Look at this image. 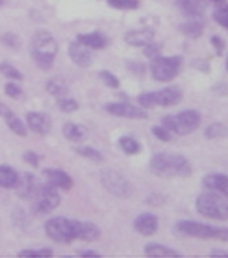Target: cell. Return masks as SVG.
Wrapping results in <instances>:
<instances>
[{
    "mask_svg": "<svg viewBox=\"0 0 228 258\" xmlns=\"http://www.w3.org/2000/svg\"><path fill=\"white\" fill-rule=\"evenodd\" d=\"M44 231L47 236L56 243H72L76 240L75 220H69L66 217H52L47 220L44 225Z\"/></svg>",
    "mask_w": 228,
    "mask_h": 258,
    "instance_id": "8",
    "label": "cell"
},
{
    "mask_svg": "<svg viewBox=\"0 0 228 258\" xmlns=\"http://www.w3.org/2000/svg\"><path fill=\"white\" fill-rule=\"evenodd\" d=\"M20 174L13 166L9 165H0V187L2 188H14L18 181Z\"/></svg>",
    "mask_w": 228,
    "mask_h": 258,
    "instance_id": "25",
    "label": "cell"
},
{
    "mask_svg": "<svg viewBox=\"0 0 228 258\" xmlns=\"http://www.w3.org/2000/svg\"><path fill=\"white\" fill-rule=\"evenodd\" d=\"M212 18L213 21L220 25L221 28H224L225 30H228V3H221V5H216V7L213 9V13H212Z\"/></svg>",
    "mask_w": 228,
    "mask_h": 258,
    "instance_id": "30",
    "label": "cell"
},
{
    "mask_svg": "<svg viewBox=\"0 0 228 258\" xmlns=\"http://www.w3.org/2000/svg\"><path fill=\"white\" fill-rule=\"evenodd\" d=\"M62 134L66 139L73 143H80L85 139V132L83 126H80L75 122H66L62 128Z\"/></svg>",
    "mask_w": 228,
    "mask_h": 258,
    "instance_id": "26",
    "label": "cell"
},
{
    "mask_svg": "<svg viewBox=\"0 0 228 258\" xmlns=\"http://www.w3.org/2000/svg\"><path fill=\"white\" fill-rule=\"evenodd\" d=\"M202 122L201 114L197 110L186 109L179 111L178 114L164 115L161 119V124L166 128L170 134L184 136L195 132Z\"/></svg>",
    "mask_w": 228,
    "mask_h": 258,
    "instance_id": "5",
    "label": "cell"
},
{
    "mask_svg": "<svg viewBox=\"0 0 228 258\" xmlns=\"http://www.w3.org/2000/svg\"><path fill=\"white\" fill-rule=\"evenodd\" d=\"M75 151L81 157H84L87 159H91V161H95V162H100L103 159V155L100 151H98L94 147H89V146H79L76 147Z\"/></svg>",
    "mask_w": 228,
    "mask_h": 258,
    "instance_id": "33",
    "label": "cell"
},
{
    "mask_svg": "<svg viewBox=\"0 0 228 258\" xmlns=\"http://www.w3.org/2000/svg\"><path fill=\"white\" fill-rule=\"evenodd\" d=\"M143 253L147 257H182V254L179 253L178 250L162 243H157V242L146 244Z\"/></svg>",
    "mask_w": 228,
    "mask_h": 258,
    "instance_id": "23",
    "label": "cell"
},
{
    "mask_svg": "<svg viewBox=\"0 0 228 258\" xmlns=\"http://www.w3.org/2000/svg\"><path fill=\"white\" fill-rule=\"evenodd\" d=\"M127 69L134 75L142 76L146 73V64L139 62V60H128L127 62Z\"/></svg>",
    "mask_w": 228,
    "mask_h": 258,
    "instance_id": "43",
    "label": "cell"
},
{
    "mask_svg": "<svg viewBox=\"0 0 228 258\" xmlns=\"http://www.w3.org/2000/svg\"><path fill=\"white\" fill-rule=\"evenodd\" d=\"M119 146L127 155H136L142 151V144L132 136H121L119 139Z\"/></svg>",
    "mask_w": 228,
    "mask_h": 258,
    "instance_id": "29",
    "label": "cell"
},
{
    "mask_svg": "<svg viewBox=\"0 0 228 258\" xmlns=\"http://www.w3.org/2000/svg\"><path fill=\"white\" fill-rule=\"evenodd\" d=\"M209 41H210V44L213 47L214 54L217 55V56H221V55L225 52V47H227V44H225V41H224V39L221 36L212 35L210 36V39H209Z\"/></svg>",
    "mask_w": 228,
    "mask_h": 258,
    "instance_id": "41",
    "label": "cell"
},
{
    "mask_svg": "<svg viewBox=\"0 0 228 258\" xmlns=\"http://www.w3.org/2000/svg\"><path fill=\"white\" fill-rule=\"evenodd\" d=\"M26 126L36 135L45 136L51 131L52 121L50 115L43 111H29L26 114Z\"/></svg>",
    "mask_w": 228,
    "mask_h": 258,
    "instance_id": "12",
    "label": "cell"
},
{
    "mask_svg": "<svg viewBox=\"0 0 228 258\" xmlns=\"http://www.w3.org/2000/svg\"><path fill=\"white\" fill-rule=\"evenodd\" d=\"M76 239L84 242H95L100 238V229L95 223L91 221H79L75 220Z\"/></svg>",
    "mask_w": 228,
    "mask_h": 258,
    "instance_id": "20",
    "label": "cell"
},
{
    "mask_svg": "<svg viewBox=\"0 0 228 258\" xmlns=\"http://www.w3.org/2000/svg\"><path fill=\"white\" fill-rule=\"evenodd\" d=\"M155 104L161 107H172L175 104H179L183 99V92L176 85H169L162 90L154 91Z\"/></svg>",
    "mask_w": 228,
    "mask_h": 258,
    "instance_id": "13",
    "label": "cell"
},
{
    "mask_svg": "<svg viewBox=\"0 0 228 258\" xmlns=\"http://www.w3.org/2000/svg\"><path fill=\"white\" fill-rule=\"evenodd\" d=\"M175 6L189 18H202L208 9L206 0H175Z\"/></svg>",
    "mask_w": 228,
    "mask_h": 258,
    "instance_id": "15",
    "label": "cell"
},
{
    "mask_svg": "<svg viewBox=\"0 0 228 258\" xmlns=\"http://www.w3.org/2000/svg\"><path fill=\"white\" fill-rule=\"evenodd\" d=\"M100 183L104 188L107 189V192H110L114 197L121 199L129 198L134 188L128 181V179L120 173L119 170L111 168H104L100 172Z\"/></svg>",
    "mask_w": 228,
    "mask_h": 258,
    "instance_id": "7",
    "label": "cell"
},
{
    "mask_svg": "<svg viewBox=\"0 0 228 258\" xmlns=\"http://www.w3.org/2000/svg\"><path fill=\"white\" fill-rule=\"evenodd\" d=\"M76 40L88 47L89 50H103L110 44V40L107 36L102 32H89V33H80Z\"/></svg>",
    "mask_w": 228,
    "mask_h": 258,
    "instance_id": "21",
    "label": "cell"
},
{
    "mask_svg": "<svg viewBox=\"0 0 228 258\" xmlns=\"http://www.w3.org/2000/svg\"><path fill=\"white\" fill-rule=\"evenodd\" d=\"M150 170L158 177H189L193 168L189 159L182 154L175 153H158L150 159Z\"/></svg>",
    "mask_w": 228,
    "mask_h": 258,
    "instance_id": "1",
    "label": "cell"
},
{
    "mask_svg": "<svg viewBox=\"0 0 228 258\" xmlns=\"http://www.w3.org/2000/svg\"><path fill=\"white\" fill-rule=\"evenodd\" d=\"M195 210L199 216L213 221H228V199L221 195L206 191L195 199Z\"/></svg>",
    "mask_w": 228,
    "mask_h": 258,
    "instance_id": "4",
    "label": "cell"
},
{
    "mask_svg": "<svg viewBox=\"0 0 228 258\" xmlns=\"http://www.w3.org/2000/svg\"><path fill=\"white\" fill-rule=\"evenodd\" d=\"M79 255L81 257H100V253L95 251V250H83V251H79Z\"/></svg>",
    "mask_w": 228,
    "mask_h": 258,
    "instance_id": "46",
    "label": "cell"
},
{
    "mask_svg": "<svg viewBox=\"0 0 228 258\" xmlns=\"http://www.w3.org/2000/svg\"><path fill=\"white\" fill-rule=\"evenodd\" d=\"M134 228L142 236H153L159 228V220L153 213H142L135 219Z\"/></svg>",
    "mask_w": 228,
    "mask_h": 258,
    "instance_id": "14",
    "label": "cell"
},
{
    "mask_svg": "<svg viewBox=\"0 0 228 258\" xmlns=\"http://www.w3.org/2000/svg\"><path fill=\"white\" fill-rule=\"evenodd\" d=\"M109 7L120 11L138 10L140 7V0H106Z\"/></svg>",
    "mask_w": 228,
    "mask_h": 258,
    "instance_id": "31",
    "label": "cell"
},
{
    "mask_svg": "<svg viewBox=\"0 0 228 258\" xmlns=\"http://www.w3.org/2000/svg\"><path fill=\"white\" fill-rule=\"evenodd\" d=\"M40 180L36 177L35 174L32 173H24L18 177V181L15 184V194L18 195V198L24 199V201H33L36 194L39 191Z\"/></svg>",
    "mask_w": 228,
    "mask_h": 258,
    "instance_id": "11",
    "label": "cell"
},
{
    "mask_svg": "<svg viewBox=\"0 0 228 258\" xmlns=\"http://www.w3.org/2000/svg\"><path fill=\"white\" fill-rule=\"evenodd\" d=\"M155 37V30L150 26H144L140 29L128 30L124 35V41L131 47H144L153 41Z\"/></svg>",
    "mask_w": 228,
    "mask_h": 258,
    "instance_id": "16",
    "label": "cell"
},
{
    "mask_svg": "<svg viewBox=\"0 0 228 258\" xmlns=\"http://www.w3.org/2000/svg\"><path fill=\"white\" fill-rule=\"evenodd\" d=\"M175 232L184 238L202 239V240H218L228 243L227 227H216L195 220H179L175 224Z\"/></svg>",
    "mask_w": 228,
    "mask_h": 258,
    "instance_id": "3",
    "label": "cell"
},
{
    "mask_svg": "<svg viewBox=\"0 0 228 258\" xmlns=\"http://www.w3.org/2000/svg\"><path fill=\"white\" fill-rule=\"evenodd\" d=\"M203 135L209 140L225 139V138H228V128L221 122H213V124H209L205 128Z\"/></svg>",
    "mask_w": 228,
    "mask_h": 258,
    "instance_id": "28",
    "label": "cell"
},
{
    "mask_svg": "<svg viewBox=\"0 0 228 258\" xmlns=\"http://www.w3.org/2000/svg\"><path fill=\"white\" fill-rule=\"evenodd\" d=\"M6 3V0H0V6H3Z\"/></svg>",
    "mask_w": 228,
    "mask_h": 258,
    "instance_id": "50",
    "label": "cell"
},
{
    "mask_svg": "<svg viewBox=\"0 0 228 258\" xmlns=\"http://www.w3.org/2000/svg\"><path fill=\"white\" fill-rule=\"evenodd\" d=\"M99 79L102 80L106 87H109L111 90H117L120 87V80L116 75H113L109 70H100L99 72Z\"/></svg>",
    "mask_w": 228,
    "mask_h": 258,
    "instance_id": "36",
    "label": "cell"
},
{
    "mask_svg": "<svg viewBox=\"0 0 228 258\" xmlns=\"http://www.w3.org/2000/svg\"><path fill=\"white\" fill-rule=\"evenodd\" d=\"M0 43L11 50H18L21 47L20 36L15 35L13 32H6L3 35H0Z\"/></svg>",
    "mask_w": 228,
    "mask_h": 258,
    "instance_id": "34",
    "label": "cell"
},
{
    "mask_svg": "<svg viewBox=\"0 0 228 258\" xmlns=\"http://www.w3.org/2000/svg\"><path fill=\"white\" fill-rule=\"evenodd\" d=\"M203 187L228 199V174L209 173L202 179Z\"/></svg>",
    "mask_w": 228,
    "mask_h": 258,
    "instance_id": "19",
    "label": "cell"
},
{
    "mask_svg": "<svg viewBox=\"0 0 228 258\" xmlns=\"http://www.w3.org/2000/svg\"><path fill=\"white\" fill-rule=\"evenodd\" d=\"M69 58L75 64H77L79 68H88L92 63V52L88 47H85L84 44L79 43L77 40L70 43L69 45Z\"/></svg>",
    "mask_w": 228,
    "mask_h": 258,
    "instance_id": "18",
    "label": "cell"
},
{
    "mask_svg": "<svg viewBox=\"0 0 228 258\" xmlns=\"http://www.w3.org/2000/svg\"><path fill=\"white\" fill-rule=\"evenodd\" d=\"M179 30L189 39H198L205 32V22L202 18H189L183 24L179 25Z\"/></svg>",
    "mask_w": 228,
    "mask_h": 258,
    "instance_id": "22",
    "label": "cell"
},
{
    "mask_svg": "<svg viewBox=\"0 0 228 258\" xmlns=\"http://www.w3.org/2000/svg\"><path fill=\"white\" fill-rule=\"evenodd\" d=\"M104 110L109 114L114 117H121V118L129 119H146L147 113L146 110L138 106L127 103V102H114V103H107L104 106Z\"/></svg>",
    "mask_w": 228,
    "mask_h": 258,
    "instance_id": "10",
    "label": "cell"
},
{
    "mask_svg": "<svg viewBox=\"0 0 228 258\" xmlns=\"http://www.w3.org/2000/svg\"><path fill=\"white\" fill-rule=\"evenodd\" d=\"M206 2H210L213 5H221V3H225L227 0H206Z\"/></svg>",
    "mask_w": 228,
    "mask_h": 258,
    "instance_id": "48",
    "label": "cell"
},
{
    "mask_svg": "<svg viewBox=\"0 0 228 258\" xmlns=\"http://www.w3.org/2000/svg\"><path fill=\"white\" fill-rule=\"evenodd\" d=\"M183 68V58L180 55L162 56L159 55L150 62V73L158 83L174 81Z\"/></svg>",
    "mask_w": 228,
    "mask_h": 258,
    "instance_id": "6",
    "label": "cell"
},
{
    "mask_svg": "<svg viewBox=\"0 0 228 258\" xmlns=\"http://www.w3.org/2000/svg\"><path fill=\"white\" fill-rule=\"evenodd\" d=\"M13 113H14V111H13L10 107H7L5 103H2V102H0V117H2V118L5 119L6 117H9V115L13 114Z\"/></svg>",
    "mask_w": 228,
    "mask_h": 258,
    "instance_id": "45",
    "label": "cell"
},
{
    "mask_svg": "<svg viewBox=\"0 0 228 258\" xmlns=\"http://www.w3.org/2000/svg\"><path fill=\"white\" fill-rule=\"evenodd\" d=\"M210 257H228V251L221 248H214L210 251Z\"/></svg>",
    "mask_w": 228,
    "mask_h": 258,
    "instance_id": "47",
    "label": "cell"
},
{
    "mask_svg": "<svg viewBox=\"0 0 228 258\" xmlns=\"http://www.w3.org/2000/svg\"><path fill=\"white\" fill-rule=\"evenodd\" d=\"M151 134H153L154 138H157L159 142H164V143H168L172 140V134L169 132L168 129L164 128L162 125H154L151 126Z\"/></svg>",
    "mask_w": 228,
    "mask_h": 258,
    "instance_id": "40",
    "label": "cell"
},
{
    "mask_svg": "<svg viewBox=\"0 0 228 258\" xmlns=\"http://www.w3.org/2000/svg\"><path fill=\"white\" fill-rule=\"evenodd\" d=\"M5 121L13 134H15L17 136H21V138H26L28 136V126L22 122V119L18 115H15V113L10 114L9 117H6Z\"/></svg>",
    "mask_w": 228,
    "mask_h": 258,
    "instance_id": "27",
    "label": "cell"
},
{
    "mask_svg": "<svg viewBox=\"0 0 228 258\" xmlns=\"http://www.w3.org/2000/svg\"><path fill=\"white\" fill-rule=\"evenodd\" d=\"M43 174L47 179V183L52 184L56 188L69 191L73 187V179L69 173H66L65 170L58 168H45L43 170Z\"/></svg>",
    "mask_w": 228,
    "mask_h": 258,
    "instance_id": "17",
    "label": "cell"
},
{
    "mask_svg": "<svg viewBox=\"0 0 228 258\" xmlns=\"http://www.w3.org/2000/svg\"><path fill=\"white\" fill-rule=\"evenodd\" d=\"M0 73L9 80H11V81H22L24 80V76H22L20 70L11 63H9V62H2L0 63Z\"/></svg>",
    "mask_w": 228,
    "mask_h": 258,
    "instance_id": "32",
    "label": "cell"
},
{
    "mask_svg": "<svg viewBox=\"0 0 228 258\" xmlns=\"http://www.w3.org/2000/svg\"><path fill=\"white\" fill-rule=\"evenodd\" d=\"M33 202V212L37 214L51 213L52 210L58 208L61 204V195L58 192V188L50 183L41 184L39 191L36 194Z\"/></svg>",
    "mask_w": 228,
    "mask_h": 258,
    "instance_id": "9",
    "label": "cell"
},
{
    "mask_svg": "<svg viewBox=\"0 0 228 258\" xmlns=\"http://www.w3.org/2000/svg\"><path fill=\"white\" fill-rule=\"evenodd\" d=\"M58 107H60L61 111H64V113H75L76 110H79L80 104L79 102L73 98H68V96H61L58 98Z\"/></svg>",
    "mask_w": 228,
    "mask_h": 258,
    "instance_id": "35",
    "label": "cell"
},
{
    "mask_svg": "<svg viewBox=\"0 0 228 258\" xmlns=\"http://www.w3.org/2000/svg\"><path fill=\"white\" fill-rule=\"evenodd\" d=\"M225 69H227L228 72V55H227V58H225Z\"/></svg>",
    "mask_w": 228,
    "mask_h": 258,
    "instance_id": "49",
    "label": "cell"
},
{
    "mask_svg": "<svg viewBox=\"0 0 228 258\" xmlns=\"http://www.w3.org/2000/svg\"><path fill=\"white\" fill-rule=\"evenodd\" d=\"M138 103L140 104V107L144 110L154 109L157 107L155 104V98H154V91H149V92H142L138 96Z\"/></svg>",
    "mask_w": 228,
    "mask_h": 258,
    "instance_id": "37",
    "label": "cell"
},
{
    "mask_svg": "<svg viewBox=\"0 0 228 258\" xmlns=\"http://www.w3.org/2000/svg\"><path fill=\"white\" fill-rule=\"evenodd\" d=\"M29 51L32 59L39 69L50 70L58 54V44L50 32L37 30L30 37Z\"/></svg>",
    "mask_w": 228,
    "mask_h": 258,
    "instance_id": "2",
    "label": "cell"
},
{
    "mask_svg": "<svg viewBox=\"0 0 228 258\" xmlns=\"http://www.w3.org/2000/svg\"><path fill=\"white\" fill-rule=\"evenodd\" d=\"M5 94L11 98V99H21L22 96H24V92L21 90V87L18 84H15V83H7L5 85Z\"/></svg>",
    "mask_w": 228,
    "mask_h": 258,
    "instance_id": "42",
    "label": "cell"
},
{
    "mask_svg": "<svg viewBox=\"0 0 228 258\" xmlns=\"http://www.w3.org/2000/svg\"><path fill=\"white\" fill-rule=\"evenodd\" d=\"M143 54L144 56L147 58V59H154V58H157L161 55V51H162V44H159V43H154L153 41H150L149 44H146L143 47Z\"/></svg>",
    "mask_w": 228,
    "mask_h": 258,
    "instance_id": "39",
    "label": "cell"
},
{
    "mask_svg": "<svg viewBox=\"0 0 228 258\" xmlns=\"http://www.w3.org/2000/svg\"><path fill=\"white\" fill-rule=\"evenodd\" d=\"M45 90L52 96L61 98V96H66V94L69 92V84L68 80L64 79L62 76H55L51 77L47 84H45Z\"/></svg>",
    "mask_w": 228,
    "mask_h": 258,
    "instance_id": "24",
    "label": "cell"
},
{
    "mask_svg": "<svg viewBox=\"0 0 228 258\" xmlns=\"http://www.w3.org/2000/svg\"><path fill=\"white\" fill-rule=\"evenodd\" d=\"M20 257H52L54 251L51 248H39V250H33V248H26V250H21L18 253Z\"/></svg>",
    "mask_w": 228,
    "mask_h": 258,
    "instance_id": "38",
    "label": "cell"
},
{
    "mask_svg": "<svg viewBox=\"0 0 228 258\" xmlns=\"http://www.w3.org/2000/svg\"><path fill=\"white\" fill-rule=\"evenodd\" d=\"M22 158L26 164H29L32 168H37L40 164V157L35 151H26L25 154L22 155Z\"/></svg>",
    "mask_w": 228,
    "mask_h": 258,
    "instance_id": "44",
    "label": "cell"
}]
</instances>
